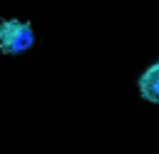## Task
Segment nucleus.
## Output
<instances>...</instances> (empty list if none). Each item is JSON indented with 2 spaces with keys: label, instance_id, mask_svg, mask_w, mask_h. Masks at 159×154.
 Wrapping results in <instances>:
<instances>
[{
  "label": "nucleus",
  "instance_id": "nucleus-1",
  "mask_svg": "<svg viewBox=\"0 0 159 154\" xmlns=\"http://www.w3.org/2000/svg\"><path fill=\"white\" fill-rule=\"evenodd\" d=\"M35 32L25 20H0V50L5 55H20L30 50Z\"/></svg>",
  "mask_w": 159,
  "mask_h": 154
},
{
  "label": "nucleus",
  "instance_id": "nucleus-2",
  "mask_svg": "<svg viewBox=\"0 0 159 154\" xmlns=\"http://www.w3.org/2000/svg\"><path fill=\"white\" fill-rule=\"evenodd\" d=\"M139 92L149 102H159V62H154L142 77H139Z\"/></svg>",
  "mask_w": 159,
  "mask_h": 154
}]
</instances>
